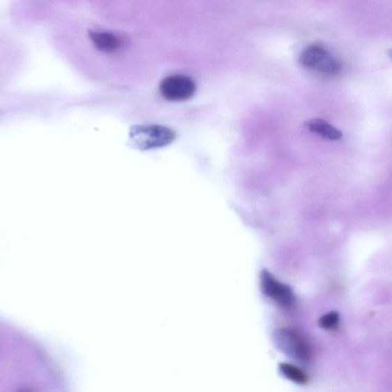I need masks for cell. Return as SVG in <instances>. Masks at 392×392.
Returning a JSON list of instances; mask_svg holds the SVG:
<instances>
[{
    "instance_id": "6da1fadb",
    "label": "cell",
    "mask_w": 392,
    "mask_h": 392,
    "mask_svg": "<svg viewBox=\"0 0 392 392\" xmlns=\"http://www.w3.org/2000/svg\"><path fill=\"white\" fill-rule=\"evenodd\" d=\"M130 138L137 148L146 151L171 144L176 139V133L161 125H139L132 128Z\"/></svg>"
},
{
    "instance_id": "3957f363",
    "label": "cell",
    "mask_w": 392,
    "mask_h": 392,
    "mask_svg": "<svg viewBox=\"0 0 392 392\" xmlns=\"http://www.w3.org/2000/svg\"><path fill=\"white\" fill-rule=\"evenodd\" d=\"M276 347L287 356L301 362H308L311 356L308 343L296 332L288 328H280L273 333Z\"/></svg>"
},
{
    "instance_id": "30bf717a",
    "label": "cell",
    "mask_w": 392,
    "mask_h": 392,
    "mask_svg": "<svg viewBox=\"0 0 392 392\" xmlns=\"http://www.w3.org/2000/svg\"><path fill=\"white\" fill-rule=\"evenodd\" d=\"M389 56H390V57H391V59H392V50L390 51Z\"/></svg>"
},
{
    "instance_id": "52a82bcc",
    "label": "cell",
    "mask_w": 392,
    "mask_h": 392,
    "mask_svg": "<svg viewBox=\"0 0 392 392\" xmlns=\"http://www.w3.org/2000/svg\"><path fill=\"white\" fill-rule=\"evenodd\" d=\"M305 127L308 130L329 140H338L342 137V132L335 128L331 123L319 119L309 120Z\"/></svg>"
},
{
    "instance_id": "7a4b0ae2",
    "label": "cell",
    "mask_w": 392,
    "mask_h": 392,
    "mask_svg": "<svg viewBox=\"0 0 392 392\" xmlns=\"http://www.w3.org/2000/svg\"><path fill=\"white\" fill-rule=\"evenodd\" d=\"M301 66L319 74L333 76L340 73V62L323 45H312L306 48L300 56Z\"/></svg>"
},
{
    "instance_id": "277c9868",
    "label": "cell",
    "mask_w": 392,
    "mask_h": 392,
    "mask_svg": "<svg viewBox=\"0 0 392 392\" xmlns=\"http://www.w3.org/2000/svg\"><path fill=\"white\" fill-rule=\"evenodd\" d=\"M160 91L163 97L168 100L185 101L195 96L196 84L189 76L172 75L161 82Z\"/></svg>"
},
{
    "instance_id": "8992f818",
    "label": "cell",
    "mask_w": 392,
    "mask_h": 392,
    "mask_svg": "<svg viewBox=\"0 0 392 392\" xmlns=\"http://www.w3.org/2000/svg\"><path fill=\"white\" fill-rule=\"evenodd\" d=\"M89 36L95 48L101 52L114 53L123 46L121 38L112 33L90 30Z\"/></svg>"
},
{
    "instance_id": "9c48e42d",
    "label": "cell",
    "mask_w": 392,
    "mask_h": 392,
    "mask_svg": "<svg viewBox=\"0 0 392 392\" xmlns=\"http://www.w3.org/2000/svg\"><path fill=\"white\" fill-rule=\"evenodd\" d=\"M340 315L338 312H329L326 315L321 317L319 320V325L321 328L326 329H333L339 325Z\"/></svg>"
},
{
    "instance_id": "5b68a950",
    "label": "cell",
    "mask_w": 392,
    "mask_h": 392,
    "mask_svg": "<svg viewBox=\"0 0 392 392\" xmlns=\"http://www.w3.org/2000/svg\"><path fill=\"white\" fill-rule=\"evenodd\" d=\"M261 287L263 293L281 307L289 308L294 305L296 299L291 287L281 283L268 271L261 273Z\"/></svg>"
},
{
    "instance_id": "ba28073f",
    "label": "cell",
    "mask_w": 392,
    "mask_h": 392,
    "mask_svg": "<svg viewBox=\"0 0 392 392\" xmlns=\"http://www.w3.org/2000/svg\"><path fill=\"white\" fill-rule=\"evenodd\" d=\"M279 370L286 379L296 384L305 385L308 382V375L301 368L294 365L281 363L279 365Z\"/></svg>"
}]
</instances>
